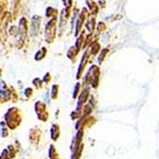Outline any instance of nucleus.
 I'll return each instance as SVG.
<instances>
[{"label": "nucleus", "mask_w": 159, "mask_h": 159, "mask_svg": "<svg viewBox=\"0 0 159 159\" xmlns=\"http://www.w3.org/2000/svg\"><path fill=\"white\" fill-rule=\"evenodd\" d=\"M22 114L21 110L17 107H11L5 115V124L8 126V129L15 130L21 125Z\"/></svg>", "instance_id": "obj_1"}, {"label": "nucleus", "mask_w": 159, "mask_h": 159, "mask_svg": "<svg viewBox=\"0 0 159 159\" xmlns=\"http://www.w3.org/2000/svg\"><path fill=\"white\" fill-rule=\"evenodd\" d=\"M99 82H100V68L97 65H93L87 71L85 78H84L85 87L97 89L99 86Z\"/></svg>", "instance_id": "obj_2"}, {"label": "nucleus", "mask_w": 159, "mask_h": 159, "mask_svg": "<svg viewBox=\"0 0 159 159\" xmlns=\"http://www.w3.org/2000/svg\"><path fill=\"white\" fill-rule=\"evenodd\" d=\"M57 18L50 19L45 28V40L47 43H52L57 37Z\"/></svg>", "instance_id": "obj_3"}, {"label": "nucleus", "mask_w": 159, "mask_h": 159, "mask_svg": "<svg viewBox=\"0 0 159 159\" xmlns=\"http://www.w3.org/2000/svg\"><path fill=\"white\" fill-rule=\"evenodd\" d=\"M96 124V118L91 115V116L88 117H80L79 119L77 120V124H76V129L78 130H84L86 128H90L93 127Z\"/></svg>", "instance_id": "obj_4"}, {"label": "nucleus", "mask_w": 159, "mask_h": 159, "mask_svg": "<svg viewBox=\"0 0 159 159\" xmlns=\"http://www.w3.org/2000/svg\"><path fill=\"white\" fill-rule=\"evenodd\" d=\"M89 97H90V87H84V89L80 91L79 96H78V102H77L78 110H82L84 109V106L87 103Z\"/></svg>", "instance_id": "obj_5"}, {"label": "nucleus", "mask_w": 159, "mask_h": 159, "mask_svg": "<svg viewBox=\"0 0 159 159\" xmlns=\"http://www.w3.org/2000/svg\"><path fill=\"white\" fill-rule=\"evenodd\" d=\"M17 30H18L17 34H19V37H20L19 40H21V43H22V41L27 38V34H28V20H27V18L22 17V18L20 19L18 29Z\"/></svg>", "instance_id": "obj_6"}, {"label": "nucleus", "mask_w": 159, "mask_h": 159, "mask_svg": "<svg viewBox=\"0 0 159 159\" xmlns=\"http://www.w3.org/2000/svg\"><path fill=\"white\" fill-rule=\"evenodd\" d=\"M89 59H90V53H89V50H88V48L85 50L84 52V56H82V59L80 61L79 64V68H78V71H77V79H80L82 77V75H84V70L86 69V66L87 64L89 62Z\"/></svg>", "instance_id": "obj_7"}, {"label": "nucleus", "mask_w": 159, "mask_h": 159, "mask_svg": "<svg viewBox=\"0 0 159 159\" xmlns=\"http://www.w3.org/2000/svg\"><path fill=\"white\" fill-rule=\"evenodd\" d=\"M40 137H41V131H40L39 128L34 127L30 129L29 131V140L32 145H37L40 140Z\"/></svg>", "instance_id": "obj_8"}, {"label": "nucleus", "mask_w": 159, "mask_h": 159, "mask_svg": "<svg viewBox=\"0 0 159 159\" xmlns=\"http://www.w3.org/2000/svg\"><path fill=\"white\" fill-rule=\"evenodd\" d=\"M84 130H78L76 136L74 137L72 139V143H71V151H74L75 149H77L78 147L80 146L82 143V138H84Z\"/></svg>", "instance_id": "obj_9"}, {"label": "nucleus", "mask_w": 159, "mask_h": 159, "mask_svg": "<svg viewBox=\"0 0 159 159\" xmlns=\"http://www.w3.org/2000/svg\"><path fill=\"white\" fill-rule=\"evenodd\" d=\"M99 38V34L97 32H91V34H86L85 37V41H84V45H82V48H88L93 43L97 41Z\"/></svg>", "instance_id": "obj_10"}, {"label": "nucleus", "mask_w": 159, "mask_h": 159, "mask_svg": "<svg viewBox=\"0 0 159 159\" xmlns=\"http://www.w3.org/2000/svg\"><path fill=\"white\" fill-rule=\"evenodd\" d=\"M86 5H87L88 9H89V13H90V17H95L97 16V13L99 12V7L97 5L96 1H90V0H87L86 1Z\"/></svg>", "instance_id": "obj_11"}, {"label": "nucleus", "mask_w": 159, "mask_h": 159, "mask_svg": "<svg viewBox=\"0 0 159 159\" xmlns=\"http://www.w3.org/2000/svg\"><path fill=\"white\" fill-rule=\"evenodd\" d=\"M61 130H60V126L58 124H53L50 128V137L53 141H57L60 137Z\"/></svg>", "instance_id": "obj_12"}, {"label": "nucleus", "mask_w": 159, "mask_h": 159, "mask_svg": "<svg viewBox=\"0 0 159 159\" xmlns=\"http://www.w3.org/2000/svg\"><path fill=\"white\" fill-rule=\"evenodd\" d=\"M96 26H97V24H96V18H95V17H89V18H88V20L86 21V24H85L86 29L89 31V34H91V32H95Z\"/></svg>", "instance_id": "obj_13"}, {"label": "nucleus", "mask_w": 159, "mask_h": 159, "mask_svg": "<svg viewBox=\"0 0 159 159\" xmlns=\"http://www.w3.org/2000/svg\"><path fill=\"white\" fill-rule=\"evenodd\" d=\"M34 110H36L37 116H39V115L47 111V105L43 101H36V103H34Z\"/></svg>", "instance_id": "obj_14"}, {"label": "nucleus", "mask_w": 159, "mask_h": 159, "mask_svg": "<svg viewBox=\"0 0 159 159\" xmlns=\"http://www.w3.org/2000/svg\"><path fill=\"white\" fill-rule=\"evenodd\" d=\"M70 16H71V10H70V9L65 8L64 10L61 11V13H60V26L61 27L64 26L65 24H67V20H68Z\"/></svg>", "instance_id": "obj_15"}, {"label": "nucleus", "mask_w": 159, "mask_h": 159, "mask_svg": "<svg viewBox=\"0 0 159 159\" xmlns=\"http://www.w3.org/2000/svg\"><path fill=\"white\" fill-rule=\"evenodd\" d=\"M88 50H89L90 56H96V55L101 50L100 43H99L98 41H95V43H93L89 47H88Z\"/></svg>", "instance_id": "obj_16"}, {"label": "nucleus", "mask_w": 159, "mask_h": 159, "mask_svg": "<svg viewBox=\"0 0 159 159\" xmlns=\"http://www.w3.org/2000/svg\"><path fill=\"white\" fill-rule=\"evenodd\" d=\"M78 53H79V50H78L75 46H72V47L69 48L68 51H67V57H68L71 61H75L76 60V58H77Z\"/></svg>", "instance_id": "obj_17"}, {"label": "nucleus", "mask_w": 159, "mask_h": 159, "mask_svg": "<svg viewBox=\"0 0 159 159\" xmlns=\"http://www.w3.org/2000/svg\"><path fill=\"white\" fill-rule=\"evenodd\" d=\"M110 48L107 47V48H103V49H101L100 51H99V57H98V62L99 64H102L103 61L106 60L107 56L109 55V52H110Z\"/></svg>", "instance_id": "obj_18"}, {"label": "nucleus", "mask_w": 159, "mask_h": 159, "mask_svg": "<svg viewBox=\"0 0 159 159\" xmlns=\"http://www.w3.org/2000/svg\"><path fill=\"white\" fill-rule=\"evenodd\" d=\"M46 56H47V48H46V47L40 48L39 50L37 51V53L34 55V60H36V61L43 60V59L46 58Z\"/></svg>", "instance_id": "obj_19"}, {"label": "nucleus", "mask_w": 159, "mask_h": 159, "mask_svg": "<svg viewBox=\"0 0 159 159\" xmlns=\"http://www.w3.org/2000/svg\"><path fill=\"white\" fill-rule=\"evenodd\" d=\"M85 37H86V34L85 31H81L80 34L77 37V40H76V43H75V47L77 48L78 50H80L82 48V45H84V41H85Z\"/></svg>", "instance_id": "obj_20"}, {"label": "nucleus", "mask_w": 159, "mask_h": 159, "mask_svg": "<svg viewBox=\"0 0 159 159\" xmlns=\"http://www.w3.org/2000/svg\"><path fill=\"white\" fill-rule=\"evenodd\" d=\"M46 16L50 19L57 18V17H58V10H57L56 8H53V7H48V8L46 9Z\"/></svg>", "instance_id": "obj_21"}, {"label": "nucleus", "mask_w": 159, "mask_h": 159, "mask_svg": "<svg viewBox=\"0 0 159 159\" xmlns=\"http://www.w3.org/2000/svg\"><path fill=\"white\" fill-rule=\"evenodd\" d=\"M84 143H81L77 149H75L72 151V155H71V158L70 159H80L81 158V154H82V150H84Z\"/></svg>", "instance_id": "obj_22"}, {"label": "nucleus", "mask_w": 159, "mask_h": 159, "mask_svg": "<svg viewBox=\"0 0 159 159\" xmlns=\"http://www.w3.org/2000/svg\"><path fill=\"white\" fill-rule=\"evenodd\" d=\"M6 150H7V152H8V156H9V158H10V159L16 158L17 154H18V149L13 146V145H9L8 148L6 149Z\"/></svg>", "instance_id": "obj_23"}, {"label": "nucleus", "mask_w": 159, "mask_h": 159, "mask_svg": "<svg viewBox=\"0 0 159 159\" xmlns=\"http://www.w3.org/2000/svg\"><path fill=\"white\" fill-rule=\"evenodd\" d=\"M59 96V85H53L51 87V91H50V97L52 100H57Z\"/></svg>", "instance_id": "obj_24"}, {"label": "nucleus", "mask_w": 159, "mask_h": 159, "mask_svg": "<svg viewBox=\"0 0 159 159\" xmlns=\"http://www.w3.org/2000/svg\"><path fill=\"white\" fill-rule=\"evenodd\" d=\"M5 122H0V136L3 138L8 137L9 136V129L7 127H5Z\"/></svg>", "instance_id": "obj_25"}, {"label": "nucleus", "mask_w": 159, "mask_h": 159, "mask_svg": "<svg viewBox=\"0 0 159 159\" xmlns=\"http://www.w3.org/2000/svg\"><path fill=\"white\" fill-rule=\"evenodd\" d=\"M96 29H97V34H103V32H105L107 30V25L105 24L103 21L98 22V25L96 26Z\"/></svg>", "instance_id": "obj_26"}, {"label": "nucleus", "mask_w": 159, "mask_h": 159, "mask_svg": "<svg viewBox=\"0 0 159 159\" xmlns=\"http://www.w3.org/2000/svg\"><path fill=\"white\" fill-rule=\"evenodd\" d=\"M48 155H49V159H52L55 158V157L58 156V151H57L56 147H55V145H50V147H49V151H48Z\"/></svg>", "instance_id": "obj_27"}, {"label": "nucleus", "mask_w": 159, "mask_h": 159, "mask_svg": "<svg viewBox=\"0 0 159 159\" xmlns=\"http://www.w3.org/2000/svg\"><path fill=\"white\" fill-rule=\"evenodd\" d=\"M80 91H81V84H80V82H76V85H75V88H74V93H72V98L74 99L78 98Z\"/></svg>", "instance_id": "obj_28"}, {"label": "nucleus", "mask_w": 159, "mask_h": 159, "mask_svg": "<svg viewBox=\"0 0 159 159\" xmlns=\"http://www.w3.org/2000/svg\"><path fill=\"white\" fill-rule=\"evenodd\" d=\"M32 85H34V88H37V89H43V82L40 78H34V79L32 80Z\"/></svg>", "instance_id": "obj_29"}, {"label": "nucleus", "mask_w": 159, "mask_h": 159, "mask_svg": "<svg viewBox=\"0 0 159 159\" xmlns=\"http://www.w3.org/2000/svg\"><path fill=\"white\" fill-rule=\"evenodd\" d=\"M82 115V110H78V109H76V110H74V111L70 114V118H71V120H78L81 117Z\"/></svg>", "instance_id": "obj_30"}, {"label": "nucleus", "mask_w": 159, "mask_h": 159, "mask_svg": "<svg viewBox=\"0 0 159 159\" xmlns=\"http://www.w3.org/2000/svg\"><path fill=\"white\" fill-rule=\"evenodd\" d=\"M24 93H25V96H26L27 99H30L32 96H34V89H32V88H30V87L26 88V89H25V91H24Z\"/></svg>", "instance_id": "obj_31"}, {"label": "nucleus", "mask_w": 159, "mask_h": 159, "mask_svg": "<svg viewBox=\"0 0 159 159\" xmlns=\"http://www.w3.org/2000/svg\"><path fill=\"white\" fill-rule=\"evenodd\" d=\"M41 80H43V84H50L51 80H52V76H51L50 72H47V74L45 75V77H43V79H41Z\"/></svg>", "instance_id": "obj_32"}, {"label": "nucleus", "mask_w": 159, "mask_h": 159, "mask_svg": "<svg viewBox=\"0 0 159 159\" xmlns=\"http://www.w3.org/2000/svg\"><path fill=\"white\" fill-rule=\"evenodd\" d=\"M64 5H65V7H66V9H71L72 5H74V1L67 0V1H64Z\"/></svg>", "instance_id": "obj_33"}, {"label": "nucleus", "mask_w": 159, "mask_h": 159, "mask_svg": "<svg viewBox=\"0 0 159 159\" xmlns=\"http://www.w3.org/2000/svg\"><path fill=\"white\" fill-rule=\"evenodd\" d=\"M17 32H18V30H17V27L12 26L9 28V34H12V36H16Z\"/></svg>", "instance_id": "obj_34"}, {"label": "nucleus", "mask_w": 159, "mask_h": 159, "mask_svg": "<svg viewBox=\"0 0 159 159\" xmlns=\"http://www.w3.org/2000/svg\"><path fill=\"white\" fill-rule=\"evenodd\" d=\"M0 159H10L8 156V152H7V150H2L1 151V155H0Z\"/></svg>", "instance_id": "obj_35"}, {"label": "nucleus", "mask_w": 159, "mask_h": 159, "mask_svg": "<svg viewBox=\"0 0 159 159\" xmlns=\"http://www.w3.org/2000/svg\"><path fill=\"white\" fill-rule=\"evenodd\" d=\"M106 1H98V2H97V5H98V7L99 6H100V7H102V8H105V7H106Z\"/></svg>", "instance_id": "obj_36"}, {"label": "nucleus", "mask_w": 159, "mask_h": 159, "mask_svg": "<svg viewBox=\"0 0 159 159\" xmlns=\"http://www.w3.org/2000/svg\"><path fill=\"white\" fill-rule=\"evenodd\" d=\"M52 159H60V157H59V155L57 157H55V158H52Z\"/></svg>", "instance_id": "obj_37"}, {"label": "nucleus", "mask_w": 159, "mask_h": 159, "mask_svg": "<svg viewBox=\"0 0 159 159\" xmlns=\"http://www.w3.org/2000/svg\"><path fill=\"white\" fill-rule=\"evenodd\" d=\"M1 74H2V70H1V68H0V77H1Z\"/></svg>", "instance_id": "obj_38"}]
</instances>
